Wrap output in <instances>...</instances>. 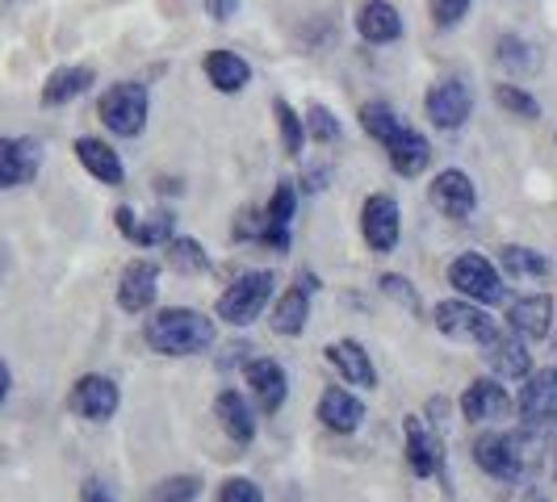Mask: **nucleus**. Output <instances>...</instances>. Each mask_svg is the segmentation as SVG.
Masks as SVG:
<instances>
[{
	"label": "nucleus",
	"instance_id": "obj_1",
	"mask_svg": "<svg viewBox=\"0 0 557 502\" xmlns=\"http://www.w3.org/2000/svg\"><path fill=\"white\" fill-rule=\"evenodd\" d=\"M147 343L164 356H194L214 343V323L197 310H156V318H147Z\"/></svg>",
	"mask_w": 557,
	"mask_h": 502
},
{
	"label": "nucleus",
	"instance_id": "obj_2",
	"mask_svg": "<svg viewBox=\"0 0 557 502\" xmlns=\"http://www.w3.org/2000/svg\"><path fill=\"white\" fill-rule=\"evenodd\" d=\"M448 280H453L457 293H461L466 302H474V306H499L503 293H507L499 273H495V264H491L486 255H478V251L457 255V260L448 264Z\"/></svg>",
	"mask_w": 557,
	"mask_h": 502
},
{
	"label": "nucleus",
	"instance_id": "obj_3",
	"mask_svg": "<svg viewBox=\"0 0 557 502\" xmlns=\"http://www.w3.org/2000/svg\"><path fill=\"white\" fill-rule=\"evenodd\" d=\"M273 285H277V277L264 273V268L260 273H244L235 285H226V293L219 298V318L235 323V327L256 323V314L269 306V298H273Z\"/></svg>",
	"mask_w": 557,
	"mask_h": 502
},
{
	"label": "nucleus",
	"instance_id": "obj_4",
	"mask_svg": "<svg viewBox=\"0 0 557 502\" xmlns=\"http://www.w3.org/2000/svg\"><path fill=\"white\" fill-rule=\"evenodd\" d=\"M97 113H101V122L110 126L113 135L131 139V135H139L143 122H147V88H143V84H135V80L113 84L110 92L101 97Z\"/></svg>",
	"mask_w": 557,
	"mask_h": 502
},
{
	"label": "nucleus",
	"instance_id": "obj_5",
	"mask_svg": "<svg viewBox=\"0 0 557 502\" xmlns=\"http://www.w3.org/2000/svg\"><path fill=\"white\" fill-rule=\"evenodd\" d=\"M432 318H436V327L448 335V339H474V343H486V339H495L499 327H495V318L486 314L482 306L474 302H441V306L432 310Z\"/></svg>",
	"mask_w": 557,
	"mask_h": 502
},
{
	"label": "nucleus",
	"instance_id": "obj_6",
	"mask_svg": "<svg viewBox=\"0 0 557 502\" xmlns=\"http://www.w3.org/2000/svg\"><path fill=\"white\" fill-rule=\"evenodd\" d=\"M520 418L532 431H545L557 418V368H536L520 390Z\"/></svg>",
	"mask_w": 557,
	"mask_h": 502
},
{
	"label": "nucleus",
	"instance_id": "obj_7",
	"mask_svg": "<svg viewBox=\"0 0 557 502\" xmlns=\"http://www.w3.org/2000/svg\"><path fill=\"white\" fill-rule=\"evenodd\" d=\"M117 402H122V393H117V386H113L110 377H101V373L81 377V381L72 386V393H67L72 415L88 418V423H106V418H113Z\"/></svg>",
	"mask_w": 557,
	"mask_h": 502
},
{
	"label": "nucleus",
	"instance_id": "obj_8",
	"mask_svg": "<svg viewBox=\"0 0 557 502\" xmlns=\"http://www.w3.org/2000/svg\"><path fill=\"white\" fill-rule=\"evenodd\" d=\"M361 230L364 243L373 251H394L398 235H403V218H398V201L386 193H373L361 210Z\"/></svg>",
	"mask_w": 557,
	"mask_h": 502
},
{
	"label": "nucleus",
	"instance_id": "obj_9",
	"mask_svg": "<svg viewBox=\"0 0 557 502\" xmlns=\"http://www.w3.org/2000/svg\"><path fill=\"white\" fill-rule=\"evenodd\" d=\"M520 436H503V431H491V436H478L474 440V461L478 469H486L491 477H520V465H524V452H520Z\"/></svg>",
	"mask_w": 557,
	"mask_h": 502
},
{
	"label": "nucleus",
	"instance_id": "obj_10",
	"mask_svg": "<svg viewBox=\"0 0 557 502\" xmlns=\"http://www.w3.org/2000/svg\"><path fill=\"white\" fill-rule=\"evenodd\" d=\"M470 110H474V97L461 80H441L432 92H428V117L441 126V130H457L470 122Z\"/></svg>",
	"mask_w": 557,
	"mask_h": 502
},
{
	"label": "nucleus",
	"instance_id": "obj_11",
	"mask_svg": "<svg viewBox=\"0 0 557 502\" xmlns=\"http://www.w3.org/2000/svg\"><path fill=\"white\" fill-rule=\"evenodd\" d=\"M160 293V268L151 260H135L122 268V280H117V306L126 314H143V310L156 302Z\"/></svg>",
	"mask_w": 557,
	"mask_h": 502
},
{
	"label": "nucleus",
	"instance_id": "obj_12",
	"mask_svg": "<svg viewBox=\"0 0 557 502\" xmlns=\"http://www.w3.org/2000/svg\"><path fill=\"white\" fill-rule=\"evenodd\" d=\"M432 205L448 214V218H470L478 205V193H474V180L466 176V172H457V167H445L436 180H432Z\"/></svg>",
	"mask_w": 557,
	"mask_h": 502
},
{
	"label": "nucleus",
	"instance_id": "obj_13",
	"mask_svg": "<svg viewBox=\"0 0 557 502\" xmlns=\"http://www.w3.org/2000/svg\"><path fill=\"white\" fill-rule=\"evenodd\" d=\"M407 461L419 477H436L445 465V444L441 436L423 423L419 415H407Z\"/></svg>",
	"mask_w": 557,
	"mask_h": 502
},
{
	"label": "nucleus",
	"instance_id": "obj_14",
	"mask_svg": "<svg viewBox=\"0 0 557 502\" xmlns=\"http://www.w3.org/2000/svg\"><path fill=\"white\" fill-rule=\"evenodd\" d=\"M42 164V151L34 139H0V189L29 185Z\"/></svg>",
	"mask_w": 557,
	"mask_h": 502
},
{
	"label": "nucleus",
	"instance_id": "obj_15",
	"mask_svg": "<svg viewBox=\"0 0 557 502\" xmlns=\"http://www.w3.org/2000/svg\"><path fill=\"white\" fill-rule=\"evenodd\" d=\"M482 361L491 364L499 377H529L532 373V352L520 335H495L482 343Z\"/></svg>",
	"mask_w": 557,
	"mask_h": 502
},
{
	"label": "nucleus",
	"instance_id": "obj_16",
	"mask_svg": "<svg viewBox=\"0 0 557 502\" xmlns=\"http://www.w3.org/2000/svg\"><path fill=\"white\" fill-rule=\"evenodd\" d=\"M294 210H298V193H294V180H281L273 201H269V210H264V235H260V243H269L273 251H289V218H294Z\"/></svg>",
	"mask_w": 557,
	"mask_h": 502
},
{
	"label": "nucleus",
	"instance_id": "obj_17",
	"mask_svg": "<svg viewBox=\"0 0 557 502\" xmlns=\"http://www.w3.org/2000/svg\"><path fill=\"white\" fill-rule=\"evenodd\" d=\"M113 223H117V230L126 235V239H135L139 248H156V243H172V226H176V218L168 214V210H156V214H147V218H135L126 205L113 214Z\"/></svg>",
	"mask_w": 557,
	"mask_h": 502
},
{
	"label": "nucleus",
	"instance_id": "obj_18",
	"mask_svg": "<svg viewBox=\"0 0 557 502\" xmlns=\"http://www.w3.org/2000/svg\"><path fill=\"white\" fill-rule=\"evenodd\" d=\"M507 411H511V398L495 381H474L461 393V415L470 423H499V418H507Z\"/></svg>",
	"mask_w": 557,
	"mask_h": 502
},
{
	"label": "nucleus",
	"instance_id": "obj_19",
	"mask_svg": "<svg viewBox=\"0 0 557 502\" xmlns=\"http://www.w3.org/2000/svg\"><path fill=\"white\" fill-rule=\"evenodd\" d=\"M248 386L260 402V411H281L285 393H289V381H285V368L277 361H248Z\"/></svg>",
	"mask_w": 557,
	"mask_h": 502
},
{
	"label": "nucleus",
	"instance_id": "obj_20",
	"mask_svg": "<svg viewBox=\"0 0 557 502\" xmlns=\"http://www.w3.org/2000/svg\"><path fill=\"white\" fill-rule=\"evenodd\" d=\"M507 323H511V335H520L524 343L529 339H541V335H549V323H554V298H524V302H516V306L507 310Z\"/></svg>",
	"mask_w": 557,
	"mask_h": 502
},
{
	"label": "nucleus",
	"instance_id": "obj_21",
	"mask_svg": "<svg viewBox=\"0 0 557 502\" xmlns=\"http://www.w3.org/2000/svg\"><path fill=\"white\" fill-rule=\"evenodd\" d=\"M319 418H323V427H332V431L344 436V431H357L364 423V406L348 390L332 386V390H323V398H319Z\"/></svg>",
	"mask_w": 557,
	"mask_h": 502
},
{
	"label": "nucleus",
	"instance_id": "obj_22",
	"mask_svg": "<svg viewBox=\"0 0 557 502\" xmlns=\"http://www.w3.org/2000/svg\"><path fill=\"white\" fill-rule=\"evenodd\" d=\"M327 361L344 373V381H352V386H364V390H373L377 386V368L369 361V352H364L361 343H352V339H339L327 348Z\"/></svg>",
	"mask_w": 557,
	"mask_h": 502
},
{
	"label": "nucleus",
	"instance_id": "obj_23",
	"mask_svg": "<svg viewBox=\"0 0 557 502\" xmlns=\"http://www.w3.org/2000/svg\"><path fill=\"white\" fill-rule=\"evenodd\" d=\"M76 160H81L101 185H122L126 180V167H122V160H117V151H113L110 142L101 139H76Z\"/></svg>",
	"mask_w": 557,
	"mask_h": 502
},
{
	"label": "nucleus",
	"instance_id": "obj_24",
	"mask_svg": "<svg viewBox=\"0 0 557 502\" xmlns=\"http://www.w3.org/2000/svg\"><path fill=\"white\" fill-rule=\"evenodd\" d=\"M357 29L364 42H394L403 34V17L391 0H364V9L357 13Z\"/></svg>",
	"mask_w": 557,
	"mask_h": 502
},
{
	"label": "nucleus",
	"instance_id": "obj_25",
	"mask_svg": "<svg viewBox=\"0 0 557 502\" xmlns=\"http://www.w3.org/2000/svg\"><path fill=\"white\" fill-rule=\"evenodd\" d=\"M214 411H219V423H223V431L235 440V444H251V436H256V415H251V406L244 393L223 390L219 393V402H214Z\"/></svg>",
	"mask_w": 557,
	"mask_h": 502
},
{
	"label": "nucleus",
	"instance_id": "obj_26",
	"mask_svg": "<svg viewBox=\"0 0 557 502\" xmlns=\"http://www.w3.org/2000/svg\"><path fill=\"white\" fill-rule=\"evenodd\" d=\"M386 151H391V164L403 172V176H419L423 167H428V160H432V147H428V139L423 135H416V130H398L391 142H386Z\"/></svg>",
	"mask_w": 557,
	"mask_h": 502
},
{
	"label": "nucleus",
	"instance_id": "obj_27",
	"mask_svg": "<svg viewBox=\"0 0 557 502\" xmlns=\"http://www.w3.org/2000/svg\"><path fill=\"white\" fill-rule=\"evenodd\" d=\"M206 76L219 92H239L251 80V67L248 59H239L235 51H210L206 55Z\"/></svg>",
	"mask_w": 557,
	"mask_h": 502
},
{
	"label": "nucleus",
	"instance_id": "obj_28",
	"mask_svg": "<svg viewBox=\"0 0 557 502\" xmlns=\"http://www.w3.org/2000/svg\"><path fill=\"white\" fill-rule=\"evenodd\" d=\"M88 84H92V67H59L47 76L42 84V105L51 110V105H67L72 97H81L88 92Z\"/></svg>",
	"mask_w": 557,
	"mask_h": 502
},
{
	"label": "nucleus",
	"instance_id": "obj_29",
	"mask_svg": "<svg viewBox=\"0 0 557 502\" xmlns=\"http://www.w3.org/2000/svg\"><path fill=\"white\" fill-rule=\"evenodd\" d=\"M310 318V293L302 285H294V289H285L281 293V302L273 306V331L277 335H302Z\"/></svg>",
	"mask_w": 557,
	"mask_h": 502
},
{
	"label": "nucleus",
	"instance_id": "obj_30",
	"mask_svg": "<svg viewBox=\"0 0 557 502\" xmlns=\"http://www.w3.org/2000/svg\"><path fill=\"white\" fill-rule=\"evenodd\" d=\"M361 126L369 130V135H373V139L382 142V147H386V142H391L398 130H403L398 113H394L386 101H369V105H361Z\"/></svg>",
	"mask_w": 557,
	"mask_h": 502
},
{
	"label": "nucleus",
	"instance_id": "obj_31",
	"mask_svg": "<svg viewBox=\"0 0 557 502\" xmlns=\"http://www.w3.org/2000/svg\"><path fill=\"white\" fill-rule=\"evenodd\" d=\"M168 264H172L176 273L197 277V273L210 268V255H206V248H201L197 239H172V243H168Z\"/></svg>",
	"mask_w": 557,
	"mask_h": 502
},
{
	"label": "nucleus",
	"instance_id": "obj_32",
	"mask_svg": "<svg viewBox=\"0 0 557 502\" xmlns=\"http://www.w3.org/2000/svg\"><path fill=\"white\" fill-rule=\"evenodd\" d=\"M503 268H507L511 277H545V273H549V260H545L541 251L511 243V248H503Z\"/></svg>",
	"mask_w": 557,
	"mask_h": 502
},
{
	"label": "nucleus",
	"instance_id": "obj_33",
	"mask_svg": "<svg viewBox=\"0 0 557 502\" xmlns=\"http://www.w3.org/2000/svg\"><path fill=\"white\" fill-rule=\"evenodd\" d=\"M273 113H277V126H281V147L289 151V155H298L302 151V142H307V126H302V117L294 113L289 101H273Z\"/></svg>",
	"mask_w": 557,
	"mask_h": 502
},
{
	"label": "nucleus",
	"instance_id": "obj_34",
	"mask_svg": "<svg viewBox=\"0 0 557 502\" xmlns=\"http://www.w3.org/2000/svg\"><path fill=\"white\" fill-rule=\"evenodd\" d=\"M495 101H499V110L516 113V117H524V122H536V117H541L536 97H529L520 84H499V88H495Z\"/></svg>",
	"mask_w": 557,
	"mask_h": 502
},
{
	"label": "nucleus",
	"instance_id": "obj_35",
	"mask_svg": "<svg viewBox=\"0 0 557 502\" xmlns=\"http://www.w3.org/2000/svg\"><path fill=\"white\" fill-rule=\"evenodd\" d=\"M197 494H201V481L197 477H164L151 494H147V502H194Z\"/></svg>",
	"mask_w": 557,
	"mask_h": 502
},
{
	"label": "nucleus",
	"instance_id": "obj_36",
	"mask_svg": "<svg viewBox=\"0 0 557 502\" xmlns=\"http://www.w3.org/2000/svg\"><path fill=\"white\" fill-rule=\"evenodd\" d=\"M307 135L310 139H319V142H335L339 139V122H335V113L327 110V105H310V113H307Z\"/></svg>",
	"mask_w": 557,
	"mask_h": 502
},
{
	"label": "nucleus",
	"instance_id": "obj_37",
	"mask_svg": "<svg viewBox=\"0 0 557 502\" xmlns=\"http://www.w3.org/2000/svg\"><path fill=\"white\" fill-rule=\"evenodd\" d=\"M219 502H264V494L251 477H226L219 486Z\"/></svg>",
	"mask_w": 557,
	"mask_h": 502
},
{
	"label": "nucleus",
	"instance_id": "obj_38",
	"mask_svg": "<svg viewBox=\"0 0 557 502\" xmlns=\"http://www.w3.org/2000/svg\"><path fill=\"white\" fill-rule=\"evenodd\" d=\"M466 9H470V0H432V22L445 29L457 26L466 17Z\"/></svg>",
	"mask_w": 557,
	"mask_h": 502
},
{
	"label": "nucleus",
	"instance_id": "obj_39",
	"mask_svg": "<svg viewBox=\"0 0 557 502\" xmlns=\"http://www.w3.org/2000/svg\"><path fill=\"white\" fill-rule=\"evenodd\" d=\"M499 59L507 63V67H516V72H520V67H529L532 63L529 42H520V38H511V34H507V38H499Z\"/></svg>",
	"mask_w": 557,
	"mask_h": 502
},
{
	"label": "nucleus",
	"instance_id": "obj_40",
	"mask_svg": "<svg viewBox=\"0 0 557 502\" xmlns=\"http://www.w3.org/2000/svg\"><path fill=\"white\" fill-rule=\"evenodd\" d=\"M81 502H117V494H113L101 477H88L81 490Z\"/></svg>",
	"mask_w": 557,
	"mask_h": 502
},
{
	"label": "nucleus",
	"instance_id": "obj_41",
	"mask_svg": "<svg viewBox=\"0 0 557 502\" xmlns=\"http://www.w3.org/2000/svg\"><path fill=\"white\" fill-rule=\"evenodd\" d=\"M382 289H386V293H394V298H403V302H416L411 280H407V277H382Z\"/></svg>",
	"mask_w": 557,
	"mask_h": 502
},
{
	"label": "nucleus",
	"instance_id": "obj_42",
	"mask_svg": "<svg viewBox=\"0 0 557 502\" xmlns=\"http://www.w3.org/2000/svg\"><path fill=\"white\" fill-rule=\"evenodd\" d=\"M235 9H239V0H206V13H210L214 22H226V17H235Z\"/></svg>",
	"mask_w": 557,
	"mask_h": 502
},
{
	"label": "nucleus",
	"instance_id": "obj_43",
	"mask_svg": "<svg viewBox=\"0 0 557 502\" xmlns=\"http://www.w3.org/2000/svg\"><path fill=\"white\" fill-rule=\"evenodd\" d=\"M9 398V364L0 361V402Z\"/></svg>",
	"mask_w": 557,
	"mask_h": 502
},
{
	"label": "nucleus",
	"instance_id": "obj_44",
	"mask_svg": "<svg viewBox=\"0 0 557 502\" xmlns=\"http://www.w3.org/2000/svg\"><path fill=\"white\" fill-rule=\"evenodd\" d=\"M554 469H557V456H554Z\"/></svg>",
	"mask_w": 557,
	"mask_h": 502
},
{
	"label": "nucleus",
	"instance_id": "obj_45",
	"mask_svg": "<svg viewBox=\"0 0 557 502\" xmlns=\"http://www.w3.org/2000/svg\"><path fill=\"white\" fill-rule=\"evenodd\" d=\"M0 268H4V260H0Z\"/></svg>",
	"mask_w": 557,
	"mask_h": 502
},
{
	"label": "nucleus",
	"instance_id": "obj_46",
	"mask_svg": "<svg viewBox=\"0 0 557 502\" xmlns=\"http://www.w3.org/2000/svg\"><path fill=\"white\" fill-rule=\"evenodd\" d=\"M536 502H541V499H536Z\"/></svg>",
	"mask_w": 557,
	"mask_h": 502
}]
</instances>
